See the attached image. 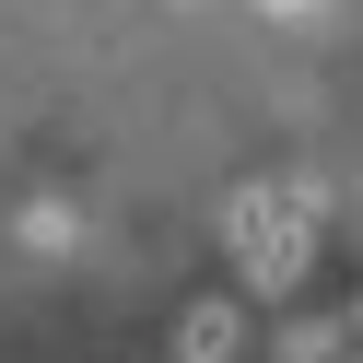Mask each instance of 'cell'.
Returning <instances> with one entry per match:
<instances>
[{
  "instance_id": "1",
  "label": "cell",
  "mask_w": 363,
  "mask_h": 363,
  "mask_svg": "<svg viewBox=\"0 0 363 363\" xmlns=\"http://www.w3.org/2000/svg\"><path fill=\"white\" fill-rule=\"evenodd\" d=\"M235 269L258 293H293L316 269V188H258L235 199Z\"/></svg>"
},
{
  "instance_id": "2",
  "label": "cell",
  "mask_w": 363,
  "mask_h": 363,
  "mask_svg": "<svg viewBox=\"0 0 363 363\" xmlns=\"http://www.w3.org/2000/svg\"><path fill=\"white\" fill-rule=\"evenodd\" d=\"M176 352H188V363H223V352H235V305H188V316H176Z\"/></svg>"
},
{
  "instance_id": "3",
  "label": "cell",
  "mask_w": 363,
  "mask_h": 363,
  "mask_svg": "<svg viewBox=\"0 0 363 363\" xmlns=\"http://www.w3.org/2000/svg\"><path fill=\"white\" fill-rule=\"evenodd\" d=\"M258 12H269V24H305V12H328V0H258Z\"/></svg>"
},
{
  "instance_id": "4",
  "label": "cell",
  "mask_w": 363,
  "mask_h": 363,
  "mask_svg": "<svg viewBox=\"0 0 363 363\" xmlns=\"http://www.w3.org/2000/svg\"><path fill=\"white\" fill-rule=\"evenodd\" d=\"M340 340H363V316H352V328H340Z\"/></svg>"
}]
</instances>
